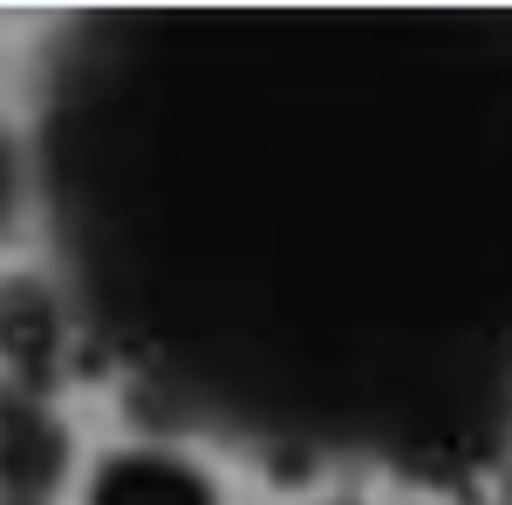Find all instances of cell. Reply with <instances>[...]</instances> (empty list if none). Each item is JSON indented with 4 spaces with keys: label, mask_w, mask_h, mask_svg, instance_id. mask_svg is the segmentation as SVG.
I'll list each match as a JSON object with an SVG mask.
<instances>
[{
    "label": "cell",
    "mask_w": 512,
    "mask_h": 505,
    "mask_svg": "<svg viewBox=\"0 0 512 505\" xmlns=\"http://www.w3.org/2000/svg\"><path fill=\"white\" fill-rule=\"evenodd\" d=\"M55 192L110 335L226 430L465 458L506 403L512 14L117 21Z\"/></svg>",
    "instance_id": "cell-1"
},
{
    "label": "cell",
    "mask_w": 512,
    "mask_h": 505,
    "mask_svg": "<svg viewBox=\"0 0 512 505\" xmlns=\"http://www.w3.org/2000/svg\"><path fill=\"white\" fill-rule=\"evenodd\" d=\"M76 355V308L48 273H0V369L7 383L48 396Z\"/></svg>",
    "instance_id": "cell-2"
},
{
    "label": "cell",
    "mask_w": 512,
    "mask_h": 505,
    "mask_svg": "<svg viewBox=\"0 0 512 505\" xmlns=\"http://www.w3.org/2000/svg\"><path fill=\"white\" fill-rule=\"evenodd\" d=\"M69 478V430L48 396L0 383V505H41Z\"/></svg>",
    "instance_id": "cell-3"
},
{
    "label": "cell",
    "mask_w": 512,
    "mask_h": 505,
    "mask_svg": "<svg viewBox=\"0 0 512 505\" xmlns=\"http://www.w3.org/2000/svg\"><path fill=\"white\" fill-rule=\"evenodd\" d=\"M89 505H219V492L192 458L137 444V451H117V458L96 465Z\"/></svg>",
    "instance_id": "cell-4"
},
{
    "label": "cell",
    "mask_w": 512,
    "mask_h": 505,
    "mask_svg": "<svg viewBox=\"0 0 512 505\" xmlns=\"http://www.w3.org/2000/svg\"><path fill=\"white\" fill-rule=\"evenodd\" d=\"M21 185H28V164H21V144L7 137V123H0V233H7V219L21 205Z\"/></svg>",
    "instance_id": "cell-5"
},
{
    "label": "cell",
    "mask_w": 512,
    "mask_h": 505,
    "mask_svg": "<svg viewBox=\"0 0 512 505\" xmlns=\"http://www.w3.org/2000/svg\"><path fill=\"white\" fill-rule=\"evenodd\" d=\"M342 505H355V499H342Z\"/></svg>",
    "instance_id": "cell-6"
}]
</instances>
